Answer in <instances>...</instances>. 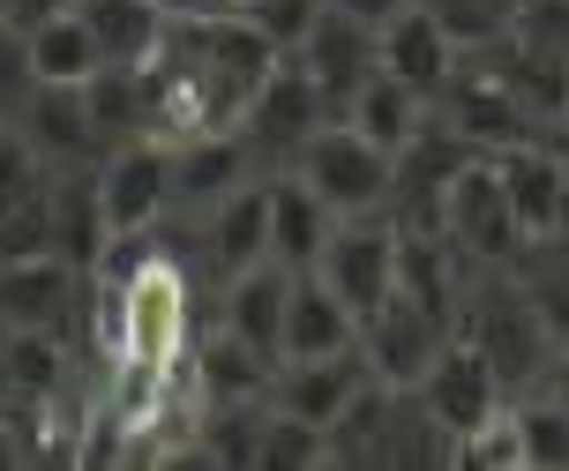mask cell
Instances as JSON below:
<instances>
[{"instance_id": "cell-4", "label": "cell", "mask_w": 569, "mask_h": 471, "mask_svg": "<svg viewBox=\"0 0 569 471\" xmlns=\"http://www.w3.org/2000/svg\"><path fill=\"white\" fill-rule=\"evenodd\" d=\"M435 120H450L472 150H502V142L547 136L540 120L525 112V98L502 83V68L487 60V46H480V53H457L450 83H442V98H435ZM547 142H555V136H547Z\"/></svg>"}, {"instance_id": "cell-32", "label": "cell", "mask_w": 569, "mask_h": 471, "mask_svg": "<svg viewBox=\"0 0 569 471\" xmlns=\"http://www.w3.org/2000/svg\"><path fill=\"white\" fill-rule=\"evenodd\" d=\"M30 83H38V76H30L23 23H8V16H0V120H8V112L30 98Z\"/></svg>"}, {"instance_id": "cell-11", "label": "cell", "mask_w": 569, "mask_h": 471, "mask_svg": "<svg viewBox=\"0 0 569 471\" xmlns=\"http://www.w3.org/2000/svg\"><path fill=\"white\" fill-rule=\"evenodd\" d=\"M442 322L427 314V307H412L405 292H390V300L375 307L368 322H360V360H368L375 382H390V389H412L427 374V360L442 352Z\"/></svg>"}, {"instance_id": "cell-39", "label": "cell", "mask_w": 569, "mask_h": 471, "mask_svg": "<svg viewBox=\"0 0 569 471\" xmlns=\"http://www.w3.org/2000/svg\"><path fill=\"white\" fill-rule=\"evenodd\" d=\"M0 16H8V0H0Z\"/></svg>"}, {"instance_id": "cell-15", "label": "cell", "mask_w": 569, "mask_h": 471, "mask_svg": "<svg viewBox=\"0 0 569 471\" xmlns=\"http://www.w3.org/2000/svg\"><path fill=\"white\" fill-rule=\"evenodd\" d=\"M487 166H495V188L510 202L517 232L532 240V232H555V194H562V142H502V150H487Z\"/></svg>"}, {"instance_id": "cell-30", "label": "cell", "mask_w": 569, "mask_h": 471, "mask_svg": "<svg viewBox=\"0 0 569 471\" xmlns=\"http://www.w3.org/2000/svg\"><path fill=\"white\" fill-rule=\"evenodd\" d=\"M510 46L525 53H547L569 68V0H510V23H502Z\"/></svg>"}, {"instance_id": "cell-36", "label": "cell", "mask_w": 569, "mask_h": 471, "mask_svg": "<svg viewBox=\"0 0 569 471\" xmlns=\"http://www.w3.org/2000/svg\"><path fill=\"white\" fill-rule=\"evenodd\" d=\"M555 232H569V142H562V194H555Z\"/></svg>"}, {"instance_id": "cell-40", "label": "cell", "mask_w": 569, "mask_h": 471, "mask_svg": "<svg viewBox=\"0 0 569 471\" xmlns=\"http://www.w3.org/2000/svg\"><path fill=\"white\" fill-rule=\"evenodd\" d=\"M0 128H8V120H0Z\"/></svg>"}, {"instance_id": "cell-28", "label": "cell", "mask_w": 569, "mask_h": 471, "mask_svg": "<svg viewBox=\"0 0 569 471\" xmlns=\"http://www.w3.org/2000/svg\"><path fill=\"white\" fill-rule=\"evenodd\" d=\"M256 464H262V471H284V464H330V434H322V427H308V419H292V412H278V404H262Z\"/></svg>"}, {"instance_id": "cell-22", "label": "cell", "mask_w": 569, "mask_h": 471, "mask_svg": "<svg viewBox=\"0 0 569 471\" xmlns=\"http://www.w3.org/2000/svg\"><path fill=\"white\" fill-rule=\"evenodd\" d=\"M76 16L98 38V60H113V68H150L172 23L158 0H76Z\"/></svg>"}, {"instance_id": "cell-37", "label": "cell", "mask_w": 569, "mask_h": 471, "mask_svg": "<svg viewBox=\"0 0 569 471\" xmlns=\"http://www.w3.org/2000/svg\"><path fill=\"white\" fill-rule=\"evenodd\" d=\"M166 16H210V8H226V0H158Z\"/></svg>"}, {"instance_id": "cell-18", "label": "cell", "mask_w": 569, "mask_h": 471, "mask_svg": "<svg viewBox=\"0 0 569 471\" xmlns=\"http://www.w3.org/2000/svg\"><path fill=\"white\" fill-rule=\"evenodd\" d=\"M262 202H270V262L284 270H315V254L330 240V202L300 180V172H262Z\"/></svg>"}, {"instance_id": "cell-14", "label": "cell", "mask_w": 569, "mask_h": 471, "mask_svg": "<svg viewBox=\"0 0 569 471\" xmlns=\"http://www.w3.org/2000/svg\"><path fill=\"white\" fill-rule=\"evenodd\" d=\"M256 172L262 166H256V150L240 142V128L172 142V210H180V218H196V210H210V202H226L232 188H248Z\"/></svg>"}, {"instance_id": "cell-29", "label": "cell", "mask_w": 569, "mask_h": 471, "mask_svg": "<svg viewBox=\"0 0 569 471\" xmlns=\"http://www.w3.org/2000/svg\"><path fill=\"white\" fill-rule=\"evenodd\" d=\"M427 23L450 38L457 53H480V46H495L502 38V23H510V8H495V0H412Z\"/></svg>"}, {"instance_id": "cell-34", "label": "cell", "mask_w": 569, "mask_h": 471, "mask_svg": "<svg viewBox=\"0 0 569 471\" xmlns=\"http://www.w3.org/2000/svg\"><path fill=\"white\" fill-rule=\"evenodd\" d=\"M330 8H345V16H360V23H375V30H382V23H390V16L405 8V0H330Z\"/></svg>"}, {"instance_id": "cell-23", "label": "cell", "mask_w": 569, "mask_h": 471, "mask_svg": "<svg viewBox=\"0 0 569 471\" xmlns=\"http://www.w3.org/2000/svg\"><path fill=\"white\" fill-rule=\"evenodd\" d=\"M106 210H98V166H68L53 172V254L76 270H98L106 254Z\"/></svg>"}, {"instance_id": "cell-6", "label": "cell", "mask_w": 569, "mask_h": 471, "mask_svg": "<svg viewBox=\"0 0 569 471\" xmlns=\"http://www.w3.org/2000/svg\"><path fill=\"white\" fill-rule=\"evenodd\" d=\"M412 404H420L450 442H465L472 427H487V419L510 404V389H502V374L487 367V352L480 344H465V337H442V352L427 360V374L412 382Z\"/></svg>"}, {"instance_id": "cell-5", "label": "cell", "mask_w": 569, "mask_h": 471, "mask_svg": "<svg viewBox=\"0 0 569 471\" xmlns=\"http://www.w3.org/2000/svg\"><path fill=\"white\" fill-rule=\"evenodd\" d=\"M90 314V270L60 262V254H8L0 262V330H53L83 337Z\"/></svg>"}, {"instance_id": "cell-1", "label": "cell", "mask_w": 569, "mask_h": 471, "mask_svg": "<svg viewBox=\"0 0 569 471\" xmlns=\"http://www.w3.org/2000/svg\"><path fill=\"white\" fill-rule=\"evenodd\" d=\"M457 337H465V344H480L487 367L502 374L510 397L540 389L547 360H555V337L540 330V314H532V300L517 292L510 270H472L465 300H457Z\"/></svg>"}, {"instance_id": "cell-9", "label": "cell", "mask_w": 569, "mask_h": 471, "mask_svg": "<svg viewBox=\"0 0 569 471\" xmlns=\"http://www.w3.org/2000/svg\"><path fill=\"white\" fill-rule=\"evenodd\" d=\"M442 240H450L472 270H502L517 254V218L510 202H502V188H495V166L487 158H472V166L457 172L450 188H442Z\"/></svg>"}, {"instance_id": "cell-8", "label": "cell", "mask_w": 569, "mask_h": 471, "mask_svg": "<svg viewBox=\"0 0 569 471\" xmlns=\"http://www.w3.org/2000/svg\"><path fill=\"white\" fill-rule=\"evenodd\" d=\"M98 210H106V232H150V224L172 210V150L158 136L113 142L98 158Z\"/></svg>"}, {"instance_id": "cell-17", "label": "cell", "mask_w": 569, "mask_h": 471, "mask_svg": "<svg viewBox=\"0 0 569 471\" xmlns=\"http://www.w3.org/2000/svg\"><path fill=\"white\" fill-rule=\"evenodd\" d=\"M360 344V322L352 307L315 278V270H292V292H284V337H278V360H322V352H345Z\"/></svg>"}, {"instance_id": "cell-31", "label": "cell", "mask_w": 569, "mask_h": 471, "mask_svg": "<svg viewBox=\"0 0 569 471\" xmlns=\"http://www.w3.org/2000/svg\"><path fill=\"white\" fill-rule=\"evenodd\" d=\"M322 8H330V0H248L240 16H248V23L278 46V53H292V46L315 30V16H322Z\"/></svg>"}, {"instance_id": "cell-20", "label": "cell", "mask_w": 569, "mask_h": 471, "mask_svg": "<svg viewBox=\"0 0 569 471\" xmlns=\"http://www.w3.org/2000/svg\"><path fill=\"white\" fill-rule=\"evenodd\" d=\"M188 367H196V382H202V404H262L270 374H278V360L248 352L232 330H202L188 344Z\"/></svg>"}, {"instance_id": "cell-21", "label": "cell", "mask_w": 569, "mask_h": 471, "mask_svg": "<svg viewBox=\"0 0 569 471\" xmlns=\"http://www.w3.org/2000/svg\"><path fill=\"white\" fill-rule=\"evenodd\" d=\"M517 278V292L532 300L540 314V330L555 344H569V232H532V240H517V254L502 262Z\"/></svg>"}, {"instance_id": "cell-3", "label": "cell", "mask_w": 569, "mask_h": 471, "mask_svg": "<svg viewBox=\"0 0 569 471\" xmlns=\"http://www.w3.org/2000/svg\"><path fill=\"white\" fill-rule=\"evenodd\" d=\"M322 120H338L330 98L308 83V68H300L292 53H278V68L262 76V90L248 98V112H240V142L256 150L262 172H284L292 158H300V142H308Z\"/></svg>"}, {"instance_id": "cell-10", "label": "cell", "mask_w": 569, "mask_h": 471, "mask_svg": "<svg viewBox=\"0 0 569 471\" xmlns=\"http://www.w3.org/2000/svg\"><path fill=\"white\" fill-rule=\"evenodd\" d=\"M292 60H300V68H308V83L330 98V112H345V98L382 68V46H375V23L345 16V8H322L315 30L292 46Z\"/></svg>"}, {"instance_id": "cell-25", "label": "cell", "mask_w": 569, "mask_h": 471, "mask_svg": "<svg viewBox=\"0 0 569 471\" xmlns=\"http://www.w3.org/2000/svg\"><path fill=\"white\" fill-rule=\"evenodd\" d=\"M83 112H90V136L106 142H136L150 136V83H142V68H90L83 76Z\"/></svg>"}, {"instance_id": "cell-12", "label": "cell", "mask_w": 569, "mask_h": 471, "mask_svg": "<svg viewBox=\"0 0 569 471\" xmlns=\"http://www.w3.org/2000/svg\"><path fill=\"white\" fill-rule=\"evenodd\" d=\"M8 128L46 158L53 172L68 166H98L106 142L90 136V112H83V83H30V98L8 112Z\"/></svg>"}, {"instance_id": "cell-27", "label": "cell", "mask_w": 569, "mask_h": 471, "mask_svg": "<svg viewBox=\"0 0 569 471\" xmlns=\"http://www.w3.org/2000/svg\"><path fill=\"white\" fill-rule=\"evenodd\" d=\"M510 419H517L525 471H569V412L547 397V389H525V397H510Z\"/></svg>"}, {"instance_id": "cell-26", "label": "cell", "mask_w": 569, "mask_h": 471, "mask_svg": "<svg viewBox=\"0 0 569 471\" xmlns=\"http://www.w3.org/2000/svg\"><path fill=\"white\" fill-rule=\"evenodd\" d=\"M23 46H30V76H38V83H83L90 68H106V60H98V38H90V23L76 16V8L30 23Z\"/></svg>"}, {"instance_id": "cell-33", "label": "cell", "mask_w": 569, "mask_h": 471, "mask_svg": "<svg viewBox=\"0 0 569 471\" xmlns=\"http://www.w3.org/2000/svg\"><path fill=\"white\" fill-rule=\"evenodd\" d=\"M540 389H547V397H555V404H562V412H569V344H555V360H547Z\"/></svg>"}, {"instance_id": "cell-35", "label": "cell", "mask_w": 569, "mask_h": 471, "mask_svg": "<svg viewBox=\"0 0 569 471\" xmlns=\"http://www.w3.org/2000/svg\"><path fill=\"white\" fill-rule=\"evenodd\" d=\"M60 8H76V0H8V23H46V16H60Z\"/></svg>"}, {"instance_id": "cell-24", "label": "cell", "mask_w": 569, "mask_h": 471, "mask_svg": "<svg viewBox=\"0 0 569 471\" xmlns=\"http://www.w3.org/2000/svg\"><path fill=\"white\" fill-rule=\"evenodd\" d=\"M427 112H435V106H427L420 90H405L398 76H382V68H375L368 83H360L352 98H345V112H338V120H352V128H360V136H368L375 150H390V158H398L405 142L420 136V120H427Z\"/></svg>"}, {"instance_id": "cell-13", "label": "cell", "mask_w": 569, "mask_h": 471, "mask_svg": "<svg viewBox=\"0 0 569 471\" xmlns=\"http://www.w3.org/2000/svg\"><path fill=\"white\" fill-rule=\"evenodd\" d=\"M368 360H360V344H345V352H322V360H278L270 374V404L292 419H308V427H330V419L368 389Z\"/></svg>"}, {"instance_id": "cell-7", "label": "cell", "mask_w": 569, "mask_h": 471, "mask_svg": "<svg viewBox=\"0 0 569 471\" xmlns=\"http://www.w3.org/2000/svg\"><path fill=\"white\" fill-rule=\"evenodd\" d=\"M315 278L352 307V322H368L375 307L390 300V284H398V224L382 210L375 218H338L322 254H315Z\"/></svg>"}, {"instance_id": "cell-19", "label": "cell", "mask_w": 569, "mask_h": 471, "mask_svg": "<svg viewBox=\"0 0 569 471\" xmlns=\"http://www.w3.org/2000/svg\"><path fill=\"white\" fill-rule=\"evenodd\" d=\"M375 46H382V76H398L405 90H420L427 106L442 98V83H450V68H457V46H450L435 23H427L412 0H405L398 16L375 30Z\"/></svg>"}, {"instance_id": "cell-16", "label": "cell", "mask_w": 569, "mask_h": 471, "mask_svg": "<svg viewBox=\"0 0 569 471\" xmlns=\"http://www.w3.org/2000/svg\"><path fill=\"white\" fill-rule=\"evenodd\" d=\"M284 292H292V270L262 254L256 270L218 284V330H232L248 352L278 360V337H284Z\"/></svg>"}, {"instance_id": "cell-38", "label": "cell", "mask_w": 569, "mask_h": 471, "mask_svg": "<svg viewBox=\"0 0 569 471\" xmlns=\"http://www.w3.org/2000/svg\"><path fill=\"white\" fill-rule=\"evenodd\" d=\"M495 8H510V0H495Z\"/></svg>"}, {"instance_id": "cell-2", "label": "cell", "mask_w": 569, "mask_h": 471, "mask_svg": "<svg viewBox=\"0 0 569 471\" xmlns=\"http://www.w3.org/2000/svg\"><path fill=\"white\" fill-rule=\"evenodd\" d=\"M284 172H300L330 202V218H375V210H390V150H375L352 120H322Z\"/></svg>"}]
</instances>
